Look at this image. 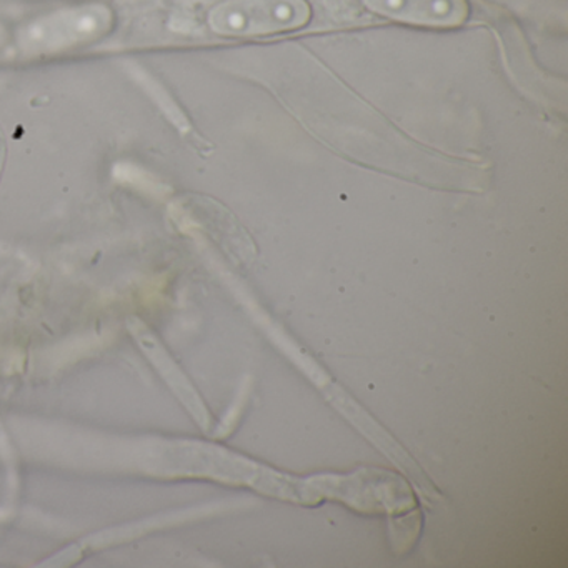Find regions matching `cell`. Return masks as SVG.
<instances>
[{
    "label": "cell",
    "instance_id": "1",
    "mask_svg": "<svg viewBox=\"0 0 568 568\" xmlns=\"http://www.w3.org/2000/svg\"><path fill=\"white\" fill-rule=\"evenodd\" d=\"M307 0H227L211 12L212 31L227 38H258L297 31L311 21Z\"/></svg>",
    "mask_w": 568,
    "mask_h": 568
},
{
    "label": "cell",
    "instance_id": "2",
    "mask_svg": "<svg viewBox=\"0 0 568 568\" xmlns=\"http://www.w3.org/2000/svg\"><path fill=\"white\" fill-rule=\"evenodd\" d=\"M381 18L420 28L450 29L468 18L467 0H362Z\"/></svg>",
    "mask_w": 568,
    "mask_h": 568
}]
</instances>
